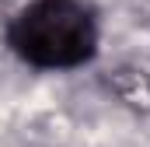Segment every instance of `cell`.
Wrapping results in <instances>:
<instances>
[{
    "instance_id": "cell-1",
    "label": "cell",
    "mask_w": 150,
    "mask_h": 147,
    "mask_svg": "<svg viewBox=\"0 0 150 147\" xmlns=\"http://www.w3.org/2000/svg\"><path fill=\"white\" fill-rule=\"evenodd\" d=\"M7 46L38 70H74L98 53V18L84 0H32L7 21Z\"/></svg>"
},
{
    "instance_id": "cell-2",
    "label": "cell",
    "mask_w": 150,
    "mask_h": 147,
    "mask_svg": "<svg viewBox=\"0 0 150 147\" xmlns=\"http://www.w3.org/2000/svg\"><path fill=\"white\" fill-rule=\"evenodd\" d=\"M108 88L119 95L122 105H129L133 112H150V77L136 67H119L108 77Z\"/></svg>"
}]
</instances>
